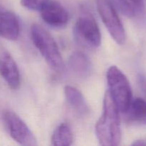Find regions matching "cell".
I'll list each match as a JSON object with an SVG mask.
<instances>
[{
    "instance_id": "cell-18",
    "label": "cell",
    "mask_w": 146,
    "mask_h": 146,
    "mask_svg": "<svg viewBox=\"0 0 146 146\" xmlns=\"http://www.w3.org/2000/svg\"><path fill=\"white\" fill-rule=\"evenodd\" d=\"M133 145H146V142L142 140H138V141H135V142L133 143Z\"/></svg>"
},
{
    "instance_id": "cell-10",
    "label": "cell",
    "mask_w": 146,
    "mask_h": 146,
    "mask_svg": "<svg viewBox=\"0 0 146 146\" xmlns=\"http://www.w3.org/2000/svg\"><path fill=\"white\" fill-rule=\"evenodd\" d=\"M70 71L75 75L81 77L88 76L91 71V62L88 56L82 52L74 53L68 62Z\"/></svg>"
},
{
    "instance_id": "cell-6",
    "label": "cell",
    "mask_w": 146,
    "mask_h": 146,
    "mask_svg": "<svg viewBox=\"0 0 146 146\" xmlns=\"http://www.w3.org/2000/svg\"><path fill=\"white\" fill-rule=\"evenodd\" d=\"M3 120L10 135L16 142L25 146L37 145L36 137L16 113L6 110L3 113Z\"/></svg>"
},
{
    "instance_id": "cell-8",
    "label": "cell",
    "mask_w": 146,
    "mask_h": 146,
    "mask_svg": "<svg viewBox=\"0 0 146 146\" xmlns=\"http://www.w3.org/2000/svg\"><path fill=\"white\" fill-rule=\"evenodd\" d=\"M40 11L42 19L51 27L61 28L68 23V11L58 1L48 0Z\"/></svg>"
},
{
    "instance_id": "cell-16",
    "label": "cell",
    "mask_w": 146,
    "mask_h": 146,
    "mask_svg": "<svg viewBox=\"0 0 146 146\" xmlns=\"http://www.w3.org/2000/svg\"><path fill=\"white\" fill-rule=\"evenodd\" d=\"M138 82H139L140 87L143 91V94L146 96V78L144 76L139 75L138 76Z\"/></svg>"
},
{
    "instance_id": "cell-5",
    "label": "cell",
    "mask_w": 146,
    "mask_h": 146,
    "mask_svg": "<svg viewBox=\"0 0 146 146\" xmlns=\"http://www.w3.org/2000/svg\"><path fill=\"white\" fill-rule=\"evenodd\" d=\"M96 6L103 22L114 41L120 45L123 44L125 41V29L111 1L96 0Z\"/></svg>"
},
{
    "instance_id": "cell-15",
    "label": "cell",
    "mask_w": 146,
    "mask_h": 146,
    "mask_svg": "<svg viewBox=\"0 0 146 146\" xmlns=\"http://www.w3.org/2000/svg\"><path fill=\"white\" fill-rule=\"evenodd\" d=\"M48 0H21V4L25 8L34 11H41Z\"/></svg>"
},
{
    "instance_id": "cell-9",
    "label": "cell",
    "mask_w": 146,
    "mask_h": 146,
    "mask_svg": "<svg viewBox=\"0 0 146 146\" xmlns=\"http://www.w3.org/2000/svg\"><path fill=\"white\" fill-rule=\"evenodd\" d=\"M19 31V21L17 16L0 5V36L9 41H15L18 38Z\"/></svg>"
},
{
    "instance_id": "cell-1",
    "label": "cell",
    "mask_w": 146,
    "mask_h": 146,
    "mask_svg": "<svg viewBox=\"0 0 146 146\" xmlns=\"http://www.w3.org/2000/svg\"><path fill=\"white\" fill-rule=\"evenodd\" d=\"M99 143L104 146H116L121 141V129L119 110L108 91L104 99L103 113L95 126Z\"/></svg>"
},
{
    "instance_id": "cell-4",
    "label": "cell",
    "mask_w": 146,
    "mask_h": 146,
    "mask_svg": "<svg viewBox=\"0 0 146 146\" xmlns=\"http://www.w3.org/2000/svg\"><path fill=\"white\" fill-rule=\"evenodd\" d=\"M74 35L79 44L87 47L97 48L101 42L99 27L92 14L88 11L81 14L76 22Z\"/></svg>"
},
{
    "instance_id": "cell-11",
    "label": "cell",
    "mask_w": 146,
    "mask_h": 146,
    "mask_svg": "<svg viewBox=\"0 0 146 146\" xmlns=\"http://www.w3.org/2000/svg\"><path fill=\"white\" fill-rule=\"evenodd\" d=\"M64 94L67 102L80 114L85 115L89 111L88 106L83 94L77 88L71 86H66L64 88Z\"/></svg>"
},
{
    "instance_id": "cell-3",
    "label": "cell",
    "mask_w": 146,
    "mask_h": 146,
    "mask_svg": "<svg viewBox=\"0 0 146 146\" xmlns=\"http://www.w3.org/2000/svg\"><path fill=\"white\" fill-rule=\"evenodd\" d=\"M108 90L118 110L128 112L132 102V90L126 76L115 66L108 69L106 74Z\"/></svg>"
},
{
    "instance_id": "cell-17",
    "label": "cell",
    "mask_w": 146,
    "mask_h": 146,
    "mask_svg": "<svg viewBox=\"0 0 146 146\" xmlns=\"http://www.w3.org/2000/svg\"><path fill=\"white\" fill-rule=\"evenodd\" d=\"M131 1L135 7L138 9H142L143 7V0H128Z\"/></svg>"
},
{
    "instance_id": "cell-14",
    "label": "cell",
    "mask_w": 146,
    "mask_h": 146,
    "mask_svg": "<svg viewBox=\"0 0 146 146\" xmlns=\"http://www.w3.org/2000/svg\"><path fill=\"white\" fill-rule=\"evenodd\" d=\"M115 7L120 12L122 13L125 17L129 18L133 17L135 15V6L131 4L128 0H110Z\"/></svg>"
},
{
    "instance_id": "cell-12",
    "label": "cell",
    "mask_w": 146,
    "mask_h": 146,
    "mask_svg": "<svg viewBox=\"0 0 146 146\" xmlns=\"http://www.w3.org/2000/svg\"><path fill=\"white\" fill-rule=\"evenodd\" d=\"M73 133L69 125L61 123L54 131L51 137V144L54 146H68L73 143Z\"/></svg>"
},
{
    "instance_id": "cell-13",
    "label": "cell",
    "mask_w": 146,
    "mask_h": 146,
    "mask_svg": "<svg viewBox=\"0 0 146 146\" xmlns=\"http://www.w3.org/2000/svg\"><path fill=\"white\" fill-rule=\"evenodd\" d=\"M128 111H130V116L133 121L146 125V101L141 98H135L131 102Z\"/></svg>"
},
{
    "instance_id": "cell-7",
    "label": "cell",
    "mask_w": 146,
    "mask_h": 146,
    "mask_svg": "<svg viewBox=\"0 0 146 146\" xmlns=\"http://www.w3.org/2000/svg\"><path fill=\"white\" fill-rule=\"evenodd\" d=\"M0 75L11 89L19 88L21 81L18 66L11 54L4 49L0 51Z\"/></svg>"
},
{
    "instance_id": "cell-2",
    "label": "cell",
    "mask_w": 146,
    "mask_h": 146,
    "mask_svg": "<svg viewBox=\"0 0 146 146\" xmlns=\"http://www.w3.org/2000/svg\"><path fill=\"white\" fill-rule=\"evenodd\" d=\"M31 36L34 45L51 69L57 73L62 72L64 68V63L58 46L52 36L38 24L31 26Z\"/></svg>"
}]
</instances>
